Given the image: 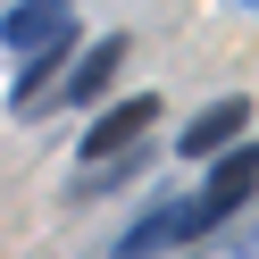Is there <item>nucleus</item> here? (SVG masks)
<instances>
[{
    "label": "nucleus",
    "mask_w": 259,
    "mask_h": 259,
    "mask_svg": "<svg viewBox=\"0 0 259 259\" xmlns=\"http://www.w3.org/2000/svg\"><path fill=\"white\" fill-rule=\"evenodd\" d=\"M117 51H125V42H101V51L84 59V75H75V92H67V101H92V92L109 84V67H117Z\"/></svg>",
    "instance_id": "20e7f679"
},
{
    "label": "nucleus",
    "mask_w": 259,
    "mask_h": 259,
    "mask_svg": "<svg viewBox=\"0 0 259 259\" xmlns=\"http://www.w3.org/2000/svg\"><path fill=\"white\" fill-rule=\"evenodd\" d=\"M251 184H259V151H234V159H226L218 176H209V192H201V201H209V209H234V201H242Z\"/></svg>",
    "instance_id": "f03ea898"
},
{
    "label": "nucleus",
    "mask_w": 259,
    "mask_h": 259,
    "mask_svg": "<svg viewBox=\"0 0 259 259\" xmlns=\"http://www.w3.org/2000/svg\"><path fill=\"white\" fill-rule=\"evenodd\" d=\"M151 117H159V101H125V109H109V117L84 134V159H109V151H125V142H134Z\"/></svg>",
    "instance_id": "f257e3e1"
},
{
    "label": "nucleus",
    "mask_w": 259,
    "mask_h": 259,
    "mask_svg": "<svg viewBox=\"0 0 259 259\" xmlns=\"http://www.w3.org/2000/svg\"><path fill=\"white\" fill-rule=\"evenodd\" d=\"M234 134H242V101H218V109L184 134V151H218V142H234Z\"/></svg>",
    "instance_id": "7ed1b4c3"
}]
</instances>
